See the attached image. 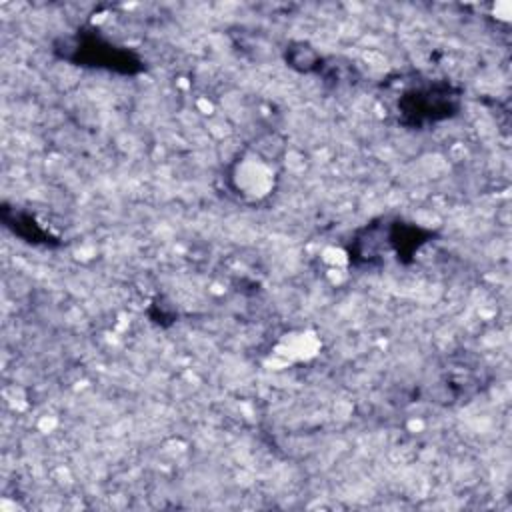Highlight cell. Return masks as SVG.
I'll return each instance as SVG.
<instances>
[{"label":"cell","instance_id":"1","mask_svg":"<svg viewBox=\"0 0 512 512\" xmlns=\"http://www.w3.org/2000/svg\"><path fill=\"white\" fill-rule=\"evenodd\" d=\"M456 94L450 86H428L406 94L402 106L404 114L412 116V122L438 120L450 116L456 108Z\"/></svg>","mask_w":512,"mask_h":512}]
</instances>
